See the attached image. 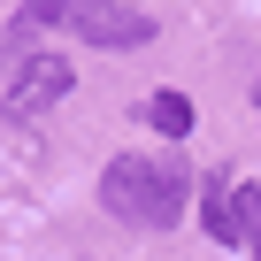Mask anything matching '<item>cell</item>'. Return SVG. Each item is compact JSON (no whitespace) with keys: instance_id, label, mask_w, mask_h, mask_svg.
<instances>
[{"instance_id":"cell-1","label":"cell","mask_w":261,"mask_h":261,"mask_svg":"<svg viewBox=\"0 0 261 261\" xmlns=\"http://www.w3.org/2000/svg\"><path fill=\"white\" fill-rule=\"evenodd\" d=\"M192 200V177L177 162H154V154H115L100 169V207L115 223H139V230H169Z\"/></svg>"},{"instance_id":"cell-2","label":"cell","mask_w":261,"mask_h":261,"mask_svg":"<svg viewBox=\"0 0 261 261\" xmlns=\"http://www.w3.org/2000/svg\"><path fill=\"white\" fill-rule=\"evenodd\" d=\"M23 23H54L85 46H146L154 16H139L130 0H23Z\"/></svg>"},{"instance_id":"cell-3","label":"cell","mask_w":261,"mask_h":261,"mask_svg":"<svg viewBox=\"0 0 261 261\" xmlns=\"http://www.w3.org/2000/svg\"><path fill=\"white\" fill-rule=\"evenodd\" d=\"M62 92H69V62H62V54H31V62H16V85H8V123L46 115Z\"/></svg>"},{"instance_id":"cell-4","label":"cell","mask_w":261,"mask_h":261,"mask_svg":"<svg viewBox=\"0 0 261 261\" xmlns=\"http://www.w3.org/2000/svg\"><path fill=\"white\" fill-rule=\"evenodd\" d=\"M230 253L261 261V185H238V177H230Z\"/></svg>"},{"instance_id":"cell-5","label":"cell","mask_w":261,"mask_h":261,"mask_svg":"<svg viewBox=\"0 0 261 261\" xmlns=\"http://www.w3.org/2000/svg\"><path fill=\"white\" fill-rule=\"evenodd\" d=\"M146 123L162 130V139H185L200 115H192V100H185V92H154V100H146Z\"/></svg>"},{"instance_id":"cell-6","label":"cell","mask_w":261,"mask_h":261,"mask_svg":"<svg viewBox=\"0 0 261 261\" xmlns=\"http://www.w3.org/2000/svg\"><path fill=\"white\" fill-rule=\"evenodd\" d=\"M200 223H207V238H215V246H230V177L200 185Z\"/></svg>"},{"instance_id":"cell-7","label":"cell","mask_w":261,"mask_h":261,"mask_svg":"<svg viewBox=\"0 0 261 261\" xmlns=\"http://www.w3.org/2000/svg\"><path fill=\"white\" fill-rule=\"evenodd\" d=\"M253 100H261V77H253Z\"/></svg>"}]
</instances>
